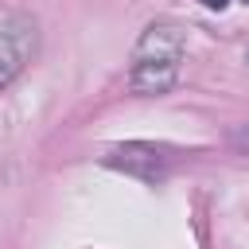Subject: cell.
Instances as JSON below:
<instances>
[{"instance_id": "6da1fadb", "label": "cell", "mask_w": 249, "mask_h": 249, "mask_svg": "<svg viewBox=\"0 0 249 249\" xmlns=\"http://www.w3.org/2000/svg\"><path fill=\"white\" fill-rule=\"evenodd\" d=\"M39 51V23L31 16H12L0 27V93L27 70Z\"/></svg>"}, {"instance_id": "7a4b0ae2", "label": "cell", "mask_w": 249, "mask_h": 249, "mask_svg": "<svg viewBox=\"0 0 249 249\" xmlns=\"http://www.w3.org/2000/svg\"><path fill=\"white\" fill-rule=\"evenodd\" d=\"M183 51H187L183 27H175V23H148L140 43H136L132 62H183Z\"/></svg>"}, {"instance_id": "3957f363", "label": "cell", "mask_w": 249, "mask_h": 249, "mask_svg": "<svg viewBox=\"0 0 249 249\" xmlns=\"http://www.w3.org/2000/svg\"><path fill=\"white\" fill-rule=\"evenodd\" d=\"M105 163H109V167H121V171H132V175H140V179H148V183H156V179L167 175V156H163L160 148H152V144L113 148V152L105 156Z\"/></svg>"}, {"instance_id": "277c9868", "label": "cell", "mask_w": 249, "mask_h": 249, "mask_svg": "<svg viewBox=\"0 0 249 249\" xmlns=\"http://www.w3.org/2000/svg\"><path fill=\"white\" fill-rule=\"evenodd\" d=\"M179 82V62H132L128 86L136 93H167Z\"/></svg>"}, {"instance_id": "5b68a950", "label": "cell", "mask_w": 249, "mask_h": 249, "mask_svg": "<svg viewBox=\"0 0 249 249\" xmlns=\"http://www.w3.org/2000/svg\"><path fill=\"white\" fill-rule=\"evenodd\" d=\"M198 4H202V8H210V12H222L230 0H198Z\"/></svg>"}, {"instance_id": "8992f818", "label": "cell", "mask_w": 249, "mask_h": 249, "mask_svg": "<svg viewBox=\"0 0 249 249\" xmlns=\"http://www.w3.org/2000/svg\"><path fill=\"white\" fill-rule=\"evenodd\" d=\"M245 62H249V51H245Z\"/></svg>"}, {"instance_id": "52a82bcc", "label": "cell", "mask_w": 249, "mask_h": 249, "mask_svg": "<svg viewBox=\"0 0 249 249\" xmlns=\"http://www.w3.org/2000/svg\"><path fill=\"white\" fill-rule=\"evenodd\" d=\"M245 4H249V0H245Z\"/></svg>"}]
</instances>
